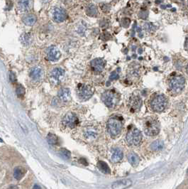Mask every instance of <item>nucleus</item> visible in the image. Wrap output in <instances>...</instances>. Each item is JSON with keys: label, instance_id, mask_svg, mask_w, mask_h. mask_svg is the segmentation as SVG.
<instances>
[{"label": "nucleus", "instance_id": "obj_1", "mask_svg": "<svg viewBox=\"0 0 188 189\" xmlns=\"http://www.w3.org/2000/svg\"><path fill=\"white\" fill-rule=\"evenodd\" d=\"M144 132L148 136H155L160 132L161 126L158 120L154 117H149L143 123Z\"/></svg>", "mask_w": 188, "mask_h": 189}, {"label": "nucleus", "instance_id": "obj_2", "mask_svg": "<svg viewBox=\"0 0 188 189\" xmlns=\"http://www.w3.org/2000/svg\"><path fill=\"white\" fill-rule=\"evenodd\" d=\"M122 118L114 116L109 118L107 122V130L112 137H116L121 133L122 129Z\"/></svg>", "mask_w": 188, "mask_h": 189}, {"label": "nucleus", "instance_id": "obj_3", "mask_svg": "<svg viewBox=\"0 0 188 189\" xmlns=\"http://www.w3.org/2000/svg\"><path fill=\"white\" fill-rule=\"evenodd\" d=\"M168 105V98L163 94L155 95L151 101V107L154 112H161Z\"/></svg>", "mask_w": 188, "mask_h": 189}, {"label": "nucleus", "instance_id": "obj_4", "mask_svg": "<svg viewBox=\"0 0 188 189\" xmlns=\"http://www.w3.org/2000/svg\"><path fill=\"white\" fill-rule=\"evenodd\" d=\"M104 103L109 108H114L119 101V95L114 90H107L103 93L102 97Z\"/></svg>", "mask_w": 188, "mask_h": 189}, {"label": "nucleus", "instance_id": "obj_5", "mask_svg": "<svg viewBox=\"0 0 188 189\" xmlns=\"http://www.w3.org/2000/svg\"><path fill=\"white\" fill-rule=\"evenodd\" d=\"M185 84V79L182 75H175L171 78L169 82V87L173 93H180L183 90Z\"/></svg>", "mask_w": 188, "mask_h": 189}, {"label": "nucleus", "instance_id": "obj_6", "mask_svg": "<svg viewBox=\"0 0 188 189\" xmlns=\"http://www.w3.org/2000/svg\"><path fill=\"white\" fill-rule=\"evenodd\" d=\"M142 134L136 128H132L126 135V142L131 146H138L142 141Z\"/></svg>", "mask_w": 188, "mask_h": 189}, {"label": "nucleus", "instance_id": "obj_7", "mask_svg": "<svg viewBox=\"0 0 188 189\" xmlns=\"http://www.w3.org/2000/svg\"><path fill=\"white\" fill-rule=\"evenodd\" d=\"M78 96L82 100H88L92 96L94 93V88L89 85L80 84L78 87Z\"/></svg>", "mask_w": 188, "mask_h": 189}, {"label": "nucleus", "instance_id": "obj_8", "mask_svg": "<svg viewBox=\"0 0 188 189\" xmlns=\"http://www.w3.org/2000/svg\"><path fill=\"white\" fill-rule=\"evenodd\" d=\"M63 123L66 126L69 128H75L79 123V120L76 114L72 112H69L63 118Z\"/></svg>", "mask_w": 188, "mask_h": 189}, {"label": "nucleus", "instance_id": "obj_9", "mask_svg": "<svg viewBox=\"0 0 188 189\" xmlns=\"http://www.w3.org/2000/svg\"><path fill=\"white\" fill-rule=\"evenodd\" d=\"M91 66L93 71L96 73H100L105 66V61L102 59H95L91 61Z\"/></svg>", "mask_w": 188, "mask_h": 189}, {"label": "nucleus", "instance_id": "obj_10", "mask_svg": "<svg viewBox=\"0 0 188 189\" xmlns=\"http://www.w3.org/2000/svg\"><path fill=\"white\" fill-rule=\"evenodd\" d=\"M53 18L54 22L57 23H60V22H64L67 18V14L65 10L60 8H56L53 12Z\"/></svg>", "mask_w": 188, "mask_h": 189}, {"label": "nucleus", "instance_id": "obj_11", "mask_svg": "<svg viewBox=\"0 0 188 189\" xmlns=\"http://www.w3.org/2000/svg\"><path fill=\"white\" fill-rule=\"evenodd\" d=\"M60 56H61L60 52L56 46H51L48 48L47 52V59L48 61H56L60 59Z\"/></svg>", "mask_w": 188, "mask_h": 189}, {"label": "nucleus", "instance_id": "obj_12", "mask_svg": "<svg viewBox=\"0 0 188 189\" xmlns=\"http://www.w3.org/2000/svg\"><path fill=\"white\" fill-rule=\"evenodd\" d=\"M142 105V101L141 99L139 98L138 96H134L132 97L131 100H130L129 102V107H130V110L131 112H138L140 110V107Z\"/></svg>", "mask_w": 188, "mask_h": 189}, {"label": "nucleus", "instance_id": "obj_13", "mask_svg": "<svg viewBox=\"0 0 188 189\" xmlns=\"http://www.w3.org/2000/svg\"><path fill=\"white\" fill-rule=\"evenodd\" d=\"M132 185V181L130 179H121L112 184L113 188H126Z\"/></svg>", "mask_w": 188, "mask_h": 189}, {"label": "nucleus", "instance_id": "obj_14", "mask_svg": "<svg viewBox=\"0 0 188 189\" xmlns=\"http://www.w3.org/2000/svg\"><path fill=\"white\" fill-rule=\"evenodd\" d=\"M124 154L123 151L119 148H115L112 150V160L114 163H119L122 160Z\"/></svg>", "mask_w": 188, "mask_h": 189}, {"label": "nucleus", "instance_id": "obj_15", "mask_svg": "<svg viewBox=\"0 0 188 189\" xmlns=\"http://www.w3.org/2000/svg\"><path fill=\"white\" fill-rule=\"evenodd\" d=\"M58 97L62 101L67 102L70 100V92L68 88H62L58 91Z\"/></svg>", "mask_w": 188, "mask_h": 189}, {"label": "nucleus", "instance_id": "obj_16", "mask_svg": "<svg viewBox=\"0 0 188 189\" xmlns=\"http://www.w3.org/2000/svg\"><path fill=\"white\" fill-rule=\"evenodd\" d=\"M65 74V71L61 68H56L53 70L51 73V76L52 78L54 79L55 80H60V78H63V75Z\"/></svg>", "mask_w": 188, "mask_h": 189}, {"label": "nucleus", "instance_id": "obj_17", "mask_svg": "<svg viewBox=\"0 0 188 189\" xmlns=\"http://www.w3.org/2000/svg\"><path fill=\"white\" fill-rule=\"evenodd\" d=\"M36 16L34 14H28V15L23 16V19H22V21L25 24V25L29 26H33L36 22Z\"/></svg>", "mask_w": 188, "mask_h": 189}, {"label": "nucleus", "instance_id": "obj_18", "mask_svg": "<svg viewBox=\"0 0 188 189\" xmlns=\"http://www.w3.org/2000/svg\"><path fill=\"white\" fill-rule=\"evenodd\" d=\"M41 73H42V70L40 67H34L31 71L30 77L33 80H38L41 76Z\"/></svg>", "mask_w": 188, "mask_h": 189}, {"label": "nucleus", "instance_id": "obj_19", "mask_svg": "<svg viewBox=\"0 0 188 189\" xmlns=\"http://www.w3.org/2000/svg\"><path fill=\"white\" fill-rule=\"evenodd\" d=\"M86 14L89 16H92V17L97 16L98 14V11H97L96 6L92 4H89L86 8Z\"/></svg>", "mask_w": 188, "mask_h": 189}, {"label": "nucleus", "instance_id": "obj_20", "mask_svg": "<svg viewBox=\"0 0 188 189\" xmlns=\"http://www.w3.org/2000/svg\"><path fill=\"white\" fill-rule=\"evenodd\" d=\"M128 161L133 166H136L138 164L139 157L136 153L131 152L128 155Z\"/></svg>", "mask_w": 188, "mask_h": 189}, {"label": "nucleus", "instance_id": "obj_21", "mask_svg": "<svg viewBox=\"0 0 188 189\" xmlns=\"http://www.w3.org/2000/svg\"><path fill=\"white\" fill-rule=\"evenodd\" d=\"M164 147V143L163 141L158 139V140H155L151 144V149L153 151H161V150L163 149Z\"/></svg>", "mask_w": 188, "mask_h": 189}, {"label": "nucleus", "instance_id": "obj_22", "mask_svg": "<svg viewBox=\"0 0 188 189\" xmlns=\"http://www.w3.org/2000/svg\"><path fill=\"white\" fill-rule=\"evenodd\" d=\"M97 166H98L99 169L104 174H109L111 173V170L109 169V166H108L107 163L106 162L102 161H100L97 163Z\"/></svg>", "mask_w": 188, "mask_h": 189}, {"label": "nucleus", "instance_id": "obj_23", "mask_svg": "<svg viewBox=\"0 0 188 189\" xmlns=\"http://www.w3.org/2000/svg\"><path fill=\"white\" fill-rule=\"evenodd\" d=\"M46 139L48 144H51L52 146H58L59 144L58 137L56 135H53V134H48Z\"/></svg>", "mask_w": 188, "mask_h": 189}, {"label": "nucleus", "instance_id": "obj_24", "mask_svg": "<svg viewBox=\"0 0 188 189\" xmlns=\"http://www.w3.org/2000/svg\"><path fill=\"white\" fill-rule=\"evenodd\" d=\"M25 170L22 167H17L14 171V177L15 179L20 180L23 177Z\"/></svg>", "mask_w": 188, "mask_h": 189}, {"label": "nucleus", "instance_id": "obj_25", "mask_svg": "<svg viewBox=\"0 0 188 189\" xmlns=\"http://www.w3.org/2000/svg\"><path fill=\"white\" fill-rule=\"evenodd\" d=\"M97 132H96L95 130H94V129H87V130H86V132H85V136L87 139H95V138L97 137Z\"/></svg>", "mask_w": 188, "mask_h": 189}, {"label": "nucleus", "instance_id": "obj_26", "mask_svg": "<svg viewBox=\"0 0 188 189\" xmlns=\"http://www.w3.org/2000/svg\"><path fill=\"white\" fill-rule=\"evenodd\" d=\"M30 0H19V7L21 10H27L29 7Z\"/></svg>", "mask_w": 188, "mask_h": 189}, {"label": "nucleus", "instance_id": "obj_27", "mask_svg": "<svg viewBox=\"0 0 188 189\" xmlns=\"http://www.w3.org/2000/svg\"><path fill=\"white\" fill-rule=\"evenodd\" d=\"M16 93H17V95H18V97H19V98H21V97H23V95H25L24 87H23V86L21 84L17 85V89H16Z\"/></svg>", "mask_w": 188, "mask_h": 189}, {"label": "nucleus", "instance_id": "obj_28", "mask_svg": "<svg viewBox=\"0 0 188 189\" xmlns=\"http://www.w3.org/2000/svg\"><path fill=\"white\" fill-rule=\"evenodd\" d=\"M60 154L63 159H70V157H71L70 151H68V149H65V148L61 149L60 150Z\"/></svg>", "mask_w": 188, "mask_h": 189}, {"label": "nucleus", "instance_id": "obj_29", "mask_svg": "<svg viewBox=\"0 0 188 189\" xmlns=\"http://www.w3.org/2000/svg\"><path fill=\"white\" fill-rule=\"evenodd\" d=\"M144 28L146 31H148V32H152V31L155 30V26L151 23H146V24L144 25Z\"/></svg>", "mask_w": 188, "mask_h": 189}, {"label": "nucleus", "instance_id": "obj_30", "mask_svg": "<svg viewBox=\"0 0 188 189\" xmlns=\"http://www.w3.org/2000/svg\"><path fill=\"white\" fill-rule=\"evenodd\" d=\"M119 78V71H114L111 75L109 76V80H117L118 78Z\"/></svg>", "mask_w": 188, "mask_h": 189}, {"label": "nucleus", "instance_id": "obj_31", "mask_svg": "<svg viewBox=\"0 0 188 189\" xmlns=\"http://www.w3.org/2000/svg\"><path fill=\"white\" fill-rule=\"evenodd\" d=\"M121 24L124 27H128L130 24V19L128 18H124L121 20Z\"/></svg>", "mask_w": 188, "mask_h": 189}, {"label": "nucleus", "instance_id": "obj_32", "mask_svg": "<svg viewBox=\"0 0 188 189\" xmlns=\"http://www.w3.org/2000/svg\"><path fill=\"white\" fill-rule=\"evenodd\" d=\"M9 76H10V80H11L13 83H16V81H17V77H16L15 73H14V72H12V71H11L9 74Z\"/></svg>", "mask_w": 188, "mask_h": 189}, {"label": "nucleus", "instance_id": "obj_33", "mask_svg": "<svg viewBox=\"0 0 188 189\" xmlns=\"http://www.w3.org/2000/svg\"><path fill=\"white\" fill-rule=\"evenodd\" d=\"M101 8L104 13H107L109 11V9H110V7L107 5V4H104L102 7H101Z\"/></svg>", "mask_w": 188, "mask_h": 189}, {"label": "nucleus", "instance_id": "obj_34", "mask_svg": "<svg viewBox=\"0 0 188 189\" xmlns=\"http://www.w3.org/2000/svg\"><path fill=\"white\" fill-rule=\"evenodd\" d=\"M185 48L188 51V37H187V38H186L185 44Z\"/></svg>", "mask_w": 188, "mask_h": 189}, {"label": "nucleus", "instance_id": "obj_35", "mask_svg": "<svg viewBox=\"0 0 188 189\" xmlns=\"http://www.w3.org/2000/svg\"><path fill=\"white\" fill-rule=\"evenodd\" d=\"M33 188H41V187L37 186H33Z\"/></svg>", "mask_w": 188, "mask_h": 189}, {"label": "nucleus", "instance_id": "obj_36", "mask_svg": "<svg viewBox=\"0 0 188 189\" xmlns=\"http://www.w3.org/2000/svg\"><path fill=\"white\" fill-rule=\"evenodd\" d=\"M186 71H187V73L188 74V63H187V66H186Z\"/></svg>", "mask_w": 188, "mask_h": 189}, {"label": "nucleus", "instance_id": "obj_37", "mask_svg": "<svg viewBox=\"0 0 188 189\" xmlns=\"http://www.w3.org/2000/svg\"><path fill=\"white\" fill-rule=\"evenodd\" d=\"M0 142H2V140H1V139H0Z\"/></svg>", "mask_w": 188, "mask_h": 189}, {"label": "nucleus", "instance_id": "obj_38", "mask_svg": "<svg viewBox=\"0 0 188 189\" xmlns=\"http://www.w3.org/2000/svg\"><path fill=\"white\" fill-rule=\"evenodd\" d=\"M187 4H188V1H187Z\"/></svg>", "mask_w": 188, "mask_h": 189}, {"label": "nucleus", "instance_id": "obj_39", "mask_svg": "<svg viewBox=\"0 0 188 189\" xmlns=\"http://www.w3.org/2000/svg\"><path fill=\"white\" fill-rule=\"evenodd\" d=\"M187 172H188V170H187Z\"/></svg>", "mask_w": 188, "mask_h": 189}]
</instances>
